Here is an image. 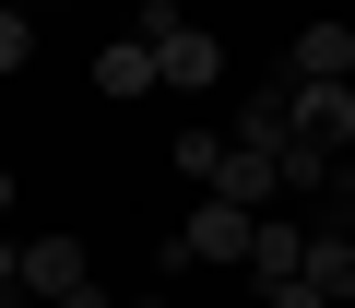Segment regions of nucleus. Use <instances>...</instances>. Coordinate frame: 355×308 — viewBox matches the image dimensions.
Listing matches in <instances>:
<instances>
[{
	"instance_id": "ddd939ff",
	"label": "nucleus",
	"mask_w": 355,
	"mask_h": 308,
	"mask_svg": "<svg viewBox=\"0 0 355 308\" xmlns=\"http://www.w3.org/2000/svg\"><path fill=\"white\" fill-rule=\"evenodd\" d=\"M261 308H331V296H320L308 273H284V284H261Z\"/></svg>"
},
{
	"instance_id": "2eb2a0df",
	"label": "nucleus",
	"mask_w": 355,
	"mask_h": 308,
	"mask_svg": "<svg viewBox=\"0 0 355 308\" xmlns=\"http://www.w3.org/2000/svg\"><path fill=\"white\" fill-rule=\"evenodd\" d=\"M130 308H178V296H130Z\"/></svg>"
},
{
	"instance_id": "9b49d317",
	"label": "nucleus",
	"mask_w": 355,
	"mask_h": 308,
	"mask_svg": "<svg viewBox=\"0 0 355 308\" xmlns=\"http://www.w3.org/2000/svg\"><path fill=\"white\" fill-rule=\"evenodd\" d=\"M166 166H178V178H202V190H214V166H225V142H214V130H178V142H166Z\"/></svg>"
},
{
	"instance_id": "f8f14e48",
	"label": "nucleus",
	"mask_w": 355,
	"mask_h": 308,
	"mask_svg": "<svg viewBox=\"0 0 355 308\" xmlns=\"http://www.w3.org/2000/svg\"><path fill=\"white\" fill-rule=\"evenodd\" d=\"M36 60V12H24V0H0V71H24Z\"/></svg>"
},
{
	"instance_id": "6e6552de",
	"label": "nucleus",
	"mask_w": 355,
	"mask_h": 308,
	"mask_svg": "<svg viewBox=\"0 0 355 308\" xmlns=\"http://www.w3.org/2000/svg\"><path fill=\"white\" fill-rule=\"evenodd\" d=\"M284 71H296V83H343V71H355V24H331V12H320V24L284 48Z\"/></svg>"
},
{
	"instance_id": "0eeeda50",
	"label": "nucleus",
	"mask_w": 355,
	"mask_h": 308,
	"mask_svg": "<svg viewBox=\"0 0 355 308\" xmlns=\"http://www.w3.org/2000/svg\"><path fill=\"white\" fill-rule=\"evenodd\" d=\"M296 142L355 154V83H296Z\"/></svg>"
},
{
	"instance_id": "dca6fc26",
	"label": "nucleus",
	"mask_w": 355,
	"mask_h": 308,
	"mask_svg": "<svg viewBox=\"0 0 355 308\" xmlns=\"http://www.w3.org/2000/svg\"><path fill=\"white\" fill-rule=\"evenodd\" d=\"M36 12H60V0H36Z\"/></svg>"
},
{
	"instance_id": "423d86ee",
	"label": "nucleus",
	"mask_w": 355,
	"mask_h": 308,
	"mask_svg": "<svg viewBox=\"0 0 355 308\" xmlns=\"http://www.w3.org/2000/svg\"><path fill=\"white\" fill-rule=\"evenodd\" d=\"M154 83H166L154 36H107V48H95V95H119V107H130V95H154Z\"/></svg>"
},
{
	"instance_id": "39448f33",
	"label": "nucleus",
	"mask_w": 355,
	"mask_h": 308,
	"mask_svg": "<svg viewBox=\"0 0 355 308\" xmlns=\"http://www.w3.org/2000/svg\"><path fill=\"white\" fill-rule=\"evenodd\" d=\"M237 142H261V154H284V142H296V71H261V83H249Z\"/></svg>"
},
{
	"instance_id": "1a4fd4ad",
	"label": "nucleus",
	"mask_w": 355,
	"mask_h": 308,
	"mask_svg": "<svg viewBox=\"0 0 355 308\" xmlns=\"http://www.w3.org/2000/svg\"><path fill=\"white\" fill-rule=\"evenodd\" d=\"M308 284H320L331 308H355V225H320V237H308Z\"/></svg>"
},
{
	"instance_id": "7ed1b4c3",
	"label": "nucleus",
	"mask_w": 355,
	"mask_h": 308,
	"mask_svg": "<svg viewBox=\"0 0 355 308\" xmlns=\"http://www.w3.org/2000/svg\"><path fill=\"white\" fill-rule=\"evenodd\" d=\"M249 237H261V214H237V202H214V190H202V202H190V225H178L166 249H178V261H249Z\"/></svg>"
},
{
	"instance_id": "f3484780",
	"label": "nucleus",
	"mask_w": 355,
	"mask_h": 308,
	"mask_svg": "<svg viewBox=\"0 0 355 308\" xmlns=\"http://www.w3.org/2000/svg\"><path fill=\"white\" fill-rule=\"evenodd\" d=\"M142 12H166V0H142Z\"/></svg>"
},
{
	"instance_id": "9d476101",
	"label": "nucleus",
	"mask_w": 355,
	"mask_h": 308,
	"mask_svg": "<svg viewBox=\"0 0 355 308\" xmlns=\"http://www.w3.org/2000/svg\"><path fill=\"white\" fill-rule=\"evenodd\" d=\"M249 273H261V284H284V273H308V225H284V214H261V237H249Z\"/></svg>"
},
{
	"instance_id": "20e7f679",
	"label": "nucleus",
	"mask_w": 355,
	"mask_h": 308,
	"mask_svg": "<svg viewBox=\"0 0 355 308\" xmlns=\"http://www.w3.org/2000/svg\"><path fill=\"white\" fill-rule=\"evenodd\" d=\"M272 190H284V154H261V142H225L214 202H237V214H272Z\"/></svg>"
},
{
	"instance_id": "f03ea898",
	"label": "nucleus",
	"mask_w": 355,
	"mask_h": 308,
	"mask_svg": "<svg viewBox=\"0 0 355 308\" xmlns=\"http://www.w3.org/2000/svg\"><path fill=\"white\" fill-rule=\"evenodd\" d=\"M142 36H154V60H166V83H178V95H202V83L225 71V36H214V24H178V12H142Z\"/></svg>"
},
{
	"instance_id": "f257e3e1",
	"label": "nucleus",
	"mask_w": 355,
	"mask_h": 308,
	"mask_svg": "<svg viewBox=\"0 0 355 308\" xmlns=\"http://www.w3.org/2000/svg\"><path fill=\"white\" fill-rule=\"evenodd\" d=\"M24 308H107L71 237H24Z\"/></svg>"
},
{
	"instance_id": "4468645a",
	"label": "nucleus",
	"mask_w": 355,
	"mask_h": 308,
	"mask_svg": "<svg viewBox=\"0 0 355 308\" xmlns=\"http://www.w3.org/2000/svg\"><path fill=\"white\" fill-rule=\"evenodd\" d=\"M0 214H12V166H0Z\"/></svg>"
}]
</instances>
